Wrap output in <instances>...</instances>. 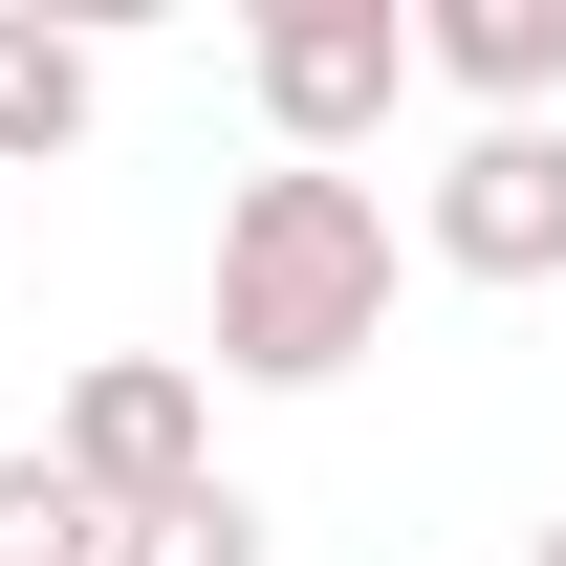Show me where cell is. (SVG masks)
Segmentation results:
<instances>
[{
  "label": "cell",
  "instance_id": "6da1fadb",
  "mask_svg": "<svg viewBox=\"0 0 566 566\" xmlns=\"http://www.w3.org/2000/svg\"><path fill=\"white\" fill-rule=\"evenodd\" d=\"M370 349H392V197L370 175H240L218 197V370L349 392Z\"/></svg>",
  "mask_w": 566,
  "mask_h": 566
},
{
  "label": "cell",
  "instance_id": "7a4b0ae2",
  "mask_svg": "<svg viewBox=\"0 0 566 566\" xmlns=\"http://www.w3.org/2000/svg\"><path fill=\"white\" fill-rule=\"evenodd\" d=\"M240 87H262L283 175H349V153L415 109V0H262V22H240Z\"/></svg>",
  "mask_w": 566,
  "mask_h": 566
},
{
  "label": "cell",
  "instance_id": "3957f363",
  "mask_svg": "<svg viewBox=\"0 0 566 566\" xmlns=\"http://www.w3.org/2000/svg\"><path fill=\"white\" fill-rule=\"evenodd\" d=\"M44 458H66V480L109 501V523H132V501H197V480H218V392H197L175 349H109V370H66Z\"/></svg>",
  "mask_w": 566,
  "mask_h": 566
},
{
  "label": "cell",
  "instance_id": "277c9868",
  "mask_svg": "<svg viewBox=\"0 0 566 566\" xmlns=\"http://www.w3.org/2000/svg\"><path fill=\"white\" fill-rule=\"evenodd\" d=\"M415 240L458 283H566V132H458L436 197H415Z\"/></svg>",
  "mask_w": 566,
  "mask_h": 566
},
{
  "label": "cell",
  "instance_id": "5b68a950",
  "mask_svg": "<svg viewBox=\"0 0 566 566\" xmlns=\"http://www.w3.org/2000/svg\"><path fill=\"white\" fill-rule=\"evenodd\" d=\"M415 87H458L480 132H545V87H566V0H415Z\"/></svg>",
  "mask_w": 566,
  "mask_h": 566
},
{
  "label": "cell",
  "instance_id": "8992f818",
  "mask_svg": "<svg viewBox=\"0 0 566 566\" xmlns=\"http://www.w3.org/2000/svg\"><path fill=\"white\" fill-rule=\"evenodd\" d=\"M87 109H109V66H87L66 22H22V0H0V175H44V153H87Z\"/></svg>",
  "mask_w": 566,
  "mask_h": 566
},
{
  "label": "cell",
  "instance_id": "52a82bcc",
  "mask_svg": "<svg viewBox=\"0 0 566 566\" xmlns=\"http://www.w3.org/2000/svg\"><path fill=\"white\" fill-rule=\"evenodd\" d=\"M0 566H109V501H87L66 458H44V436L0 458Z\"/></svg>",
  "mask_w": 566,
  "mask_h": 566
},
{
  "label": "cell",
  "instance_id": "ba28073f",
  "mask_svg": "<svg viewBox=\"0 0 566 566\" xmlns=\"http://www.w3.org/2000/svg\"><path fill=\"white\" fill-rule=\"evenodd\" d=\"M109 566H262V501H240V480H197V501H132V523H109Z\"/></svg>",
  "mask_w": 566,
  "mask_h": 566
},
{
  "label": "cell",
  "instance_id": "9c48e42d",
  "mask_svg": "<svg viewBox=\"0 0 566 566\" xmlns=\"http://www.w3.org/2000/svg\"><path fill=\"white\" fill-rule=\"evenodd\" d=\"M545 566H566V523H545Z\"/></svg>",
  "mask_w": 566,
  "mask_h": 566
}]
</instances>
